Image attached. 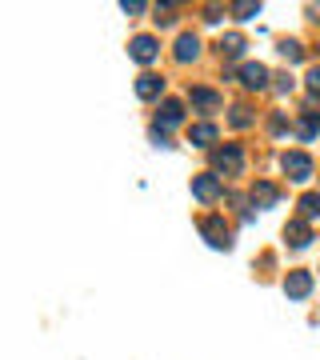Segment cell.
Returning a JSON list of instances; mask_svg holds the SVG:
<instances>
[{
    "instance_id": "6da1fadb",
    "label": "cell",
    "mask_w": 320,
    "mask_h": 360,
    "mask_svg": "<svg viewBox=\"0 0 320 360\" xmlns=\"http://www.w3.org/2000/svg\"><path fill=\"white\" fill-rule=\"evenodd\" d=\"M241 168H244L241 144H224V148H212V172H217V176H241Z\"/></svg>"
},
{
    "instance_id": "7a4b0ae2",
    "label": "cell",
    "mask_w": 320,
    "mask_h": 360,
    "mask_svg": "<svg viewBox=\"0 0 320 360\" xmlns=\"http://www.w3.org/2000/svg\"><path fill=\"white\" fill-rule=\"evenodd\" d=\"M281 168H284V176L296 180V184L312 180V156H305V153H284Z\"/></svg>"
},
{
    "instance_id": "3957f363",
    "label": "cell",
    "mask_w": 320,
    "mask_h": 360,
    "mask_svg": "<svg viewBox=\"0 0 320 360\" xmlns=\"http://www.w3.org/2000/svg\"><path fill=\"white\" fill-rule=\"evenodd\" d=\"M200 232H205V240L212 248H232V232H229V224L220 217H208V220H200Z\"/></svg>"
},
{
    "instance_id": "277c9868",
    "label": "cell",
    "mask_w": 320,
    "mask_h": 360,
    "mask_svg": "<svg viewBox=\"0 0 320 360\" xmlns=\"http://www.w3.org/2000/svg\"><path fill=\"white\" fill-rule=\"evenodd\" d=\"M192 196L205 200V205L220 200V176L217 172H200V176H192Z\"/></svg>"
},
{
    "instance_id": "5b68a950",
    "label": "cell",
    "mask_w": 320,
    "mask_h": 360,
    "mask_svg": "<svg viewBox=\"0 0 320 360\" xmlns=\"http://www.w3.org/2000/svg\"><path fill=\"white\" fill-rule=\"evenodd\" d=\"M128 56H132L136 65H153L156 56H160V44H156L153 37H136L132 44H128Z\"/></svg>"
},
{
    "instance_id": "8992f818",
    "label": "cell",
    "mask_w": 320,
    "mask_h": 360,
    "mask_svg": "<svg viewBox=\"0 0 320 360\" xmlns=\"http://www.w3.org/2000/svg\"><path fill=\"white\" fill-rule=\"evenodd\" d=\"M308 292H312V272H288V276H284V296L305 300Z\"/></svg>"
},
{
    "instance_id": "52a82bcc",
    "label": "cell",
    "mask_w": 320,
    "mask_h": 360,
    "mask_svg": "<svg viewBox=\"0 0 320 360\" xmlns=\"http://www.w3.org/2000/svg\"><path fill=\"white\" fill-rule=\"evenodd\" d=\"M241 84H244V89H256V92L269 89V68L256 65V60H248V65L241 68Z\"/></svg>"
},
{
    "instance_id": "ba28073f",
    "label": "cell",
    "mask_w": 320,
    "mask_h": 360,
    "mask_svg": "<svg viewBox=\"0 0 320 360\" xmlns=\"http://www.w3.org/2000/svg\"><path fill=\"white\" fill-rule=\"evenodd\" d=\"M188 101H192V108L196 112H220V92H212V89H192L188 92Z\"/></svg>"
},
{
    "instance_id": "9c48e42d",
    "label": "cell",
    "mask_w": 320,
    "mask_h": 360,
    "mask_svg": "<svg viewBox=\"0 0 320 360\" xmlns=\"http://www.w3.org/2000/svg\"><path fill=\"white\" fill-rule=\"evenodd\" d=\"M284 240H288L293 248H308V240H312L308 220H288V224H284Z\"/></svg>"
},
{
    "instance_id": "30bf717a",
    "label": "cell",
    "mask_w": 320,
    "mask_h": 360,
    "mask_svg": "<svg viewBox=\"0 0 320 360\" xmlns=\"http://www.w3.org/2000/svg\"><path fill=\"white\" fill-rule=\"evenodd\" d=\"M276 200H281L276 184H269V180H256V184H252V205L256 208H272Z\"/></svg>"
},
{
    "instance_id": "8fae6325",
    "label": "cell",
    "mask_w": 320,
    "mask_h": 360,
    "mask_svg": "<svg viewBox=\"0 0 320 360\" xmlns=\"http://www.w3.org/2000/svg\"><path fill=\"white\" fill-rule=\"evenodd\" d=\"M160 92H165V80L156 77V72H144V77L136 80V96H141V101H156Z\"/></svg>"
},
{
    "instance_id": "7c38bea8",
    "label": "cell",
    "mask_w": 320,
    "mask_h": 360,
    "mask_svg": "<svg viewBox=\"0 0 320 360\" xmlns=\"http://www.w3.org/2000/svg\"><path fill=\"white\" fill-rule=\"evenodd\" d=\"M172 56H177L180 65H188V60H196V56H200V40L192 37V32H184V37L177 40V52H172Z\"/></svg>"
},
{
    "instance_id": "4fadbf2b",
    "label": "cell",
    "mask_w": 320,
    "mask_h": 360,
    "mask_svg": "<svg viewBox=\"0 0 320 360\" xmlns=\"http://www.w3.org/2000/svg\"><path fill=\"white\" fill-rule=\"evenodd\" d=\"M180 120H184V108H180V101H165L160 104V120H156V124H160V129H177Z\"/></svg>"
},
{
    "instance_id": "5bb4252c",
    "label": "cell",
    "mask_w": 320,
    "mask_h": 360,
    "mask_svg": "<svg viewBox=\"0 0 320 360\" xmlns=\"http://www.w3.org/2000/svg\"><path fill=\"white\" fill-rule=\"evenodd\" d=\"M188 144H196V148L217 144V124H192V129H188Z\"/></svg>"
},
{
    "instance_id": "9a60e30c",
    "label": "cell",
    "mask_w": 320,
    "mask_h": 360,
    "mask_svg": "<svg viewBox=\"0 0 320 360\" xmlns=\"http://www.w3.org/2000/svg\"><path fill=\"white\" fill-rule=\"evenodd\" d=\"M296 208H300V220H320V193H305Z\"/></svg>"
},
{
    "instance_id": "2e32d148",
    "label": "cell",
    "mask_w": 320,
    "mask_h": 360,
    "mask_svg": "<svg viewBox=\"0 0 320 360\" xmlns=\"http://www.w3.org/2000/svg\"><path fill=\"white\" fill-rule=\"evenodd\" d=\"M229 13L236 16V20H252V16H260V4H252V0H236V4H229Z\"/></svg>"
},
{
    "instance_id": "e0dca14e",
    "label": "cell",
    "mask_w": 320,
    "mask_h": 360,
    "mask_svg": "<svg viewBox=\"0 0 320 360\" xmlns=\"http://www.w3.org/2000/svg\"><path fill=\"white\" fill-rule=\"evenodd\" d=\"M220 52H224V56H241V52H244V37H241V32H229V37L220 40Z\"/></svg>"
},
{
    "instance_id": "ac0fdd59",
    "label": "cell",
    "mask_w": 320,
    "mask_h": 360,
    "mask_svg": "<svg viewBox=\"0 0 320 360\" xmlns=\"http://www.w3.org/2000/svg\"><path fill=\"white\" fill-rule=\"evenodd\" d=\"M281 56L288 65H300V60H305V49H300L296 40H281Z\"/></svg>"
},
{
    "instance_id": "d6986e66",
    "label": "cell",
    "mask_w": 320,
    "mask_h": 360,
    "mask_svg": "<svg viewBox=\"0 0 320 360\" xmlns=\"http://www.w3.org/2000/svg\"><path fill=\"white\" fill-rule=\"evenodd\" d=\"M232 129H248V124H252V112H248V108H244V104H236V108H232Z\"/></svg>"
},
{
    "instance_id": "ffe728a7",
    "label": "cell",
    "mask_w": 320,
    "mask_h": 360,
    "mask_svg": "<svg viewBox=\"0 0 320 360\" xmlns=\"http://www.w3.org/2000/svg\"><path fill=\"white\" fill-rule=\"evenodd\" d=\"M296 132H300V141H312V136H316V116L308 112L305 120H300V124H296Z\"/></svg>"
},
{
    "instance_id": "44dd1931",
    "label": "cell",
    "mask_w": 320,
    "mask_h": 360,
    "mask_svg": "<svg viewBox=\"0 0 320 360\" xmlns=\"http://www.w3.org/2000/svg\"><path fill=\"white\" fill-rule=\"evenodd\" d=\"M305 84H308V92H312V96H320V68H312V72H308Z\"/></svg>"
},
{
    "instance_id": "7402d4cb",
    "label": "cell",
    "mask_w": 320,
    "mask_h": 360,
    "mask_svg": "<svg viewBox=\"0 0 320 360\" xmlns=\"http://www.w3.org/2000/svg\"><path fill=\"white\" fill-rule=\"evenodd\" d=\"M269 132H272V136H281V132H284V116H281V112L269 120Z\"/></svg>"
},
{
    "instance_id": "603a6c76",
    "label": "cell",
    "mask_w": 320,
    "mask_h": 360,
    "mask_svg": "<svg viewBox=\"0 0 320 360\" xmlns=\"http://www.w3.org/2000/svg\"><path fill=\"white\" fill-rule=\"evenodd\" d=\"M120 8H124V13H144V4H141V0H124Z\"/></svg>"
}]
</instances>
